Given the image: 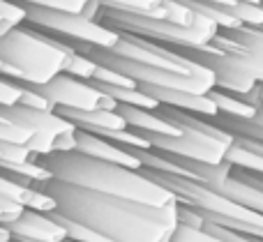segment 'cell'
<instances>
[{
  "instance_id": "cell-24",
  "label": "cell",
  "mask_w": 263,
  "mask_h": 242,
  "mask_svg": "<svg viewBox=\"0 0 263 242\" xmlns=\"http://www.w3.org/2000/svg\"><path fill=\"white\" fill-rule=\"evenodd\" d=\"M171 242H224V240L217 238L215 233H210L208 229H192V226L178 224Z\"/></svg>"
},
{
  "instance_id": "cell-23",
  "label": "cell",
  "mask_w": 263,
  "mask_h": 242,
  "mask_svg": "<svg viewBox=\"0 0 263 242\" xmlns=\"http://www.w3.org/2000/svg\"><path fill=\"white\" fill-rule=\"evenodd\" d=\"M0 18L7 21L12 28L26 26L28 21L26 3H21V0H0Z\"/></svg>"
},
{
  "instance_id": "cell-6",
  "label": "cell",
  "mask_w": 263,
  "mask_h": 242,
  "mask_svg": "<svg viewBox=\"0 0 263 242\" xmlns=\"http://www.w3.org/2000/svg\"><path fill=\"white\" fill-rule=\"evenodd\" d=\"M0 115L21 127L35 132V143L30 150L37 157L51 155V152H74L77 150V125L69 123L55 111H37L28 106H0Z\"/></svg>"
},
{
  "instance_id": "cell-4",
  "label": "cell",
  "mask_w": 263,
  "mask_h": 242,
  "mask_svg": "<svg viewBox=\"0 0 263 242\" xmlns=\"http://www.w3.org/2000/svg\"><path fill=\"white\" fill-rule=\"evenodd\" d=\"M97 21L104 23L106 28H111L116 32L143 37V39L157 42V44L171 46V49H176V46H180V49H203V46H210L213 37L219 32L217 23L201 16V14L192 26H178V23H171L166 18L102 9Z\"/></svg>"
},
{
  "instance_id": "cell-34",
  "label": "cell",
  "mask_w": 263,
  "mask_h": 242,
  "mask_svg": "<svg viewBox=\"0 0 263 242\" xmlns=\"http://www.w3.org/2000/svg\"><path fill=\"white\" fill-rule=\"evenodd\" d=\"M0 76H3V60H0Z\"/></svg>"
},
{
  "instance_id": "cell-3",
  "label": "cell",
  "mask_w": 263,
  "mask_h": 242,
  "mask_svg": "<svg viewBox=\"0 0 263 242\" xmlns=\"http://www.w3.org/2000/svg\"><path fill=\"white\" fill-rule=\"evenodd\" d=\"M74 49L37 28L18 26L0 37L3 78L23 86H44L67 72Z\"/></svg>"
},
{
  "instance_id": "cell-5",
  "label": "cell",
  "mask_w": 263,
  "mask_h": 242,
  "mask_svg": "<svg viewBox=\"0 0 263 242\" xmlns=\"http://www.w3.org/2000/svg\"><path fill=\"white\" fill-rule=\"evenodd\" d=\"M26 23L63 42H83V44H92L100 49H114L120 39L116 30L106 28L104 23L95 21V18H88L86 14L58 12V9H46L37 7V5H26Z\"/></svg>"
},
{
  "instance_id": "cell-1",
  "label": "cell",
  "mask_w": 263,
  "mask_h": 242,
  "mask_svg": "<svg viewBox=\"0 0 263 242\" xmlns=\"http://www.w3.org/2000/svg\"><path fill=\"white\" fill-rule=\"evenodd\" d=\"M55 201V212L97 231L111 242H171L178 229V206L155 208L95 189L46 180L35 185Z\"/></svg>"
},
{
  "instance_id": "cell-22",
  "label": "cell",
  "mask_w": 263,
  "mask_h": 242,
  "mask_svg": "<svg viewBox=\"0 0 263 242\" xmlns=\"http://www.w3.org/2000/svg\"><path fill=\"white\" fill-rule=\"evenodd\" d=\"M97 69H100V63H95L92 58H88V55L74 51V55H72V60H69L67 72L65 74H69V76H74V78H81V81H92L95 74H97Z\"/></svg>"
},
{
  "instance_id": "cell-14",
  "label": "cell",
  "mask_w": 263,
  "mask_h": 242,
  "mask_svg": "<svg viewBox=\"0 0 263 242\" xmlns=\"http://www.w3.org/2000/svg\"><path fill=\"white\" fill-rule=\"evenodd\" d=\"M63 118L77 125V129H86V132H97V129H127V120L118 113V111H74V109H55Z\"/></svg>"
},
{
  "instance_id": "cell-26",
  "label": "cell",
  "mask_w": 263,
  "mask_h": 242,
  "mask_svg": "<svg viewBox=\"0 0 263 242\" xmlns=\"http://www.w3.org/2000/svg\"><path fill=\"white\" fill-rule=\"evenodd\" d=\"M18 86H21V102H18L21 106L37 109V111H55V106L51 104L44 95H40L37 90H32L30 86H23V83H18Z\"/></svg>"
},
{
  "instance_id": "cell-32",
  "label": "cell",
  "mask_w": 263,
  "mask_h": 242,
  "mask_svg": "<svg viewBox=\"0 0 263 242\" xmlns=\"http://www.w3.org/2000/svg\"><path fill=\"white\" fill-rule=\"evenodd\" d=\"M9 30H12V26H9L7 21H3V18H0V37H3V35H7Z\"/></svg>"
},
{
  "instance_id": "cell-2",
  "label": "cell",
  "mask_w": 263,
  "mask_h": 242,
  "mask_svg": "<svg viewBox=\"0 0 263 242\" xmlns=\"http://www.w3.org/2000/svg\"><path fill=\"white\" fill-rule=\"evenodd\" d=\"M37 159L51 171L55 180H63V183L95 189V192L111 194V196H123L129 201H139L155 208L178 206V198L166 187L150 180L143 171L95 159V157L81 155L77 150L51 152V155L37 157Z\"/></svg>"
},
{
  "instance_id": "cell-10",
  "label": "cell",
  "mask_w": 263,
  "mask_h": 242,
  "mask_svg": "<svg viewBox=\"0 0 263 242\" xmlns=\"http://www.w3.org/2000/svg\"><path fill=\"white\" fill-rule=\"evenodd\" d=\"M139 88L148 97H153L159 106L187 111V113L201 115V118H217L219 115L217 106L208 95H194V92L171 90V88H157V86H139Z\"/></svg>"
},
{
  "instance_id": "cell-7",
  "label": "cell",
  "mask_w": 263,
  "mask_h": 242,
  "mask_svg": "<svg viewBox=\"0 0 263 242\" xmlns=\"http://www.w3.org/2000/svg\"><path fill=\"white\" fill-rule=\"evenodd\" d=\"M40 95H44L55 109H74V111H118V102L102 92L95 83L74 78L69 74H60L44 86H30Z\"/></svg>"
},
{
  "instance_id": "cell-9",
  "label": "cell",
  "mask_w": 263,
  "mask_h": 242,
  "mask_svg": "<svg viewBox=\"0 0 263 242\" xmlns=\"http://www.w3.org/2000/svg\"><path fill=\"white\" fill-rule=\"evenodd\" d=\"M14 242H65L67 231L58 221L55 212L23 210L18 219L7 224Z\"/></svg>"
},
{
  "instance_id": "cell-21",
  "label": "cell",
  "mask_w": 263,
  "mask_h": 242,
  "mask_svg": "<svg viewBox=\"0 0 263 242\" xmlns=\"http://www.w3.org/2000/svg\"><path fill=\"white\" fill-rule=\"evenodd\" d=\"M55 217H58V221L65 226V231H67V240H72V242H111L109 238L100 235L97 231L88 229V226L79 224V221L67 219V217L58 215V212H55Z\"/></svg>"
},
{
  "instance_id": "cell-17",
  "label": "cell",
  "mask_w": 263,
  "mask_h": 242,
  "mask_svg": "<svg viewBox=\"0 0 263 242\" xmlns=\"http://www.w3.org/2000/svg\"><path fill=\"white\" fill-rule=\"evenodd\" d=\"M95 86L100 88L102 92H106L109 97H114V99L118 102V106H139V109H150V111L159 109L157 102L145 95L139 86L123 88V86H104V83H95Z\"/></svg>"
},
{
  "instance_id": "cell-16",
  "label": "cell",
  "mask_w": 263,
  "mask_h": 242,
  "mask_svg": "<svg viewBox=\"0 0 263 242\" xmlns=\"http://www.w3.org/2000/svg\"><path fill=\"white\" fill-rule=\"evenodd\" d=\"M100 5L102 9H111V12L166 18V0H100Z\"/></svg>"
},
{
  "instance_id": "cell-35",
  "label": "cell",
  "mask_w": 263,
  "mask_h": 242,
  "mask_svg": "<svg viewBox=\"0 0 263 242\" xmlns=\"http://www.w3.org/2000/svg\"><path fill=\"white\" fill-rule=\"evenodd\" d=\"M254 175H256V173H254ZM256 178H259V180H263V175H256Z\"/></svg>"
},
{
  "instance_id": "cell-8",
  "label": "cell",
  "mask_w": 263,
  "mask_h": 242,
  "mask_svg": "<svg viewBox=\"0 0 263 242\" xmlns=\"http://www.w3.org/2000/svg\"><path fill=\"white\" fill-rule=\"evenodd\" d=\"M118 35H120L118 44L111 49L116 55H123V58L136 60V63H143V65H155V67L171 69V72L192 74V76L210 74L208 67L185 58V55H180L178 51L168 49V46H164V44H157V42L143 39V37H136V35H127V32H118Z\"/></svg>"
},
{
  "instance_id": "cell-19",
  "label": "cell",
  "mask_w": 263,
  "mask_h": 242,
  "mask_svg": "<svg viewBox=\"0 0 263 242\" xmlns=\"http://www.w3.org/2000/svg\"><path fill=\"white\" fill-rule=\"evenodd\" d=\"M222 30V28H219ZM227 37H231L238 46H242L245 51L263 58V28H254V26H238V28H229L222 30Z\"/></svg>"
},
{
  "instance_id": "cell-31",
  "label": "cell",
  "mask_w": 263,
  "mask_h": 242,
  "mask_svg": "<svg viewBox=\"0 0 263 242\" xmlns=\"http://www.w3.org/2000/svg\"><path fill=\"white\" fill-rule=\"evenodd\" d=\"M256 109H259V111H256V118L250 120V123H254V125H259V127H263V104H259Z\"/></svg>"
},
{
  "instance_id": "cell-33",
  "label": "cell",
  "mask_w": 263,
  "mask_h": 242,
  "mask_svg": "<svg viewBox=\"0 0 263 242\" xmlns=\"http://www.w3.org/2000/svg\"><path fill=\"white\" fill-rule=\"evenodd\" d=\"M256 92H259V97H261V102H263V83H259V86H256Z\"/></svg>"
},
{
  "instance_id": "cell-28",
  "label": "cell",
  "mask_w": 263,
  "mask_h": 242,
  "mask_svg": "<svg viewBox=\"0 0 263 242\" xmlns=\"http://www.w3.org/2000/svg\"><path fill=\"white\" fill-rule=\"evenodd\" d=\"M23 210L26 208H21L18 203H14V201H9L7 196H3L0 194V224H12L14 219H18V217L23 215Z\"/></svg>"
},
{
  "instance_id": "cell-27",
  "label": "cell",
  "mask_w": 263,
  "mask_h": 242,
  "mask_svg": "<svg viewBox=\"0 0 263 242\" xmlns=\"http://www.w3.org/2000/svg\"><path fill=\"white\" fill-rule=\"evenodd\" d=\"M21 102V86L0 76V106H14Z\"/></svg>"
},
{
  "instance_id": "cell-30",
  "label": "cell",
  "mask_w": 263,
  "mask_h": 242,
  "mask_svg": "<svg viewBox=\"0 0 263 242\" xmlns=\"http://www.w3.org/2000/svg\"><path fill=\"white\" fill-rule=\"evenodd\" d=\"M0 242H14L12 233H9V229L5 224H0Z\"/></svg>"
},
{
  "instance_id": "cell-18",
  "label": "cell",
  "mask_w": 263,
  "mask_h": 242,
  "mask_svg": "<svg viewBox=\"0 0 263 242\" xmlns=\"http://www.w3.org/2000/svg\"><path fill=\"white\" fill-rule=\"evenodd\" d=\"M227 162L238 171H250V173L263 175V155L252 150V148H247L240 138H236V143L229 148Z\"/></svg>"
},
{
  "instance_id": "cell-15",
  "label": "cell",
  "mask_w": 263,
  "mask_h": 242,
  "mask_svg": "<svg viewBox=\"0 0 263 242\" xmlns=\"http://www.w3.org/2000/svg\"><path fill=\"white\" fill-rule=\"evenodd\" d=\"M208 97L215 102L219 115H227V118H238V120H254L256 118V106L245 102L242 97L231 95V92H224L219 88H213L208 92Z\"/></svg>"
},
{
  "instance_id": "cell-20",
  "label": "cell",
  "mask_w": 263,
  "mask_h": 242,
  "mask_svg": "<svg viewBox=\"0 0 263 242\" xmlns=\"http://www.w3.org/2000/svg\"><path fill=\"white\" fill-rule=\"evenodd\" d=\"M35 136H37L35 132H30V129L21 127V125H16V123H12V120L0 115V141L30 148L32 143H35Z\"/></svg>"
},
{
  "instance_id": "cell-13",
  "label": "cell",
  "mask_w": 263,
  "mask_h": 242,
  "mask_svg": "<svg viewBox=\"0 0 263 242\" xmlns=\"http://www.w3.org/2000/svg\"><path fill=\"white\" fill-rule=\"evenodd\" d=\"M0 194L7 196L9 201L18 203L26 210H37V212H55V201L44 194L42 189L32 187V185H23L18 180L9 178V175L0 173Z\"/></svg>"
},
{
  "instance_id": "cell-12",
  "label": "cell",
  "mask_w": 263,
  "mask_h": 242,
  "mask_svg": "<svg viewBox=\"0 0 263 242\" xmlns=\"http://www.w3.org/2000/svg\"><path fill=\"white\" fill-rule=\"evenodd\" d=\"M118 113L127 120V127L141 134H162V136H180L182 129L166 120L157 109H139V106H118Z\"/></svg>"
},
{
  "instance_id": "cell-25",
  "label": "cell",
  "mask_w": 263,
  "mask_h": 242,
  "mask_svg": "<svg viewBox=\"0 0 263 242\" xmlns=\"http://www.w3.org/2000/svg\"><path fill=\"white\" fill-rule=\"evenodd\" d=\"M26 5H37V7L46 9H58V12H77L83 14L88 0H23Z\"/></svg>"
},
{
  "instance_id": "cell-29",
  "label": "cell",
  "mask_w": 263,
  "mask_h": 242,
  "mask_svg": "<svg viewBox=\"0 0 263 242\" xmlns=\"http://www.w3.org/2000/svg\"><path fill=\"white\" fill-rule=\"evenodd\" d=\"M205 229H208L210 233H215L217 238H222L224 242H263V240H259V238H250V235L236 233V231L222 229V226H215V224H205Z\"/></svg>"
},
{
  "instance_id": "cell-11",
  "label": "cell",
  "mask_w": 263,
  "mask_h": 242,
  "mask_svg": "<svg viewBox=\"0 0 263 242\" xmlns=\"http://www.w3.org/2000/svg\"><path fill=\"white\" fill-rule=\"evenodd\" d=\"M77 152L95 157V159L111 162V164L127 166V169H134V171L143 169L141 159L129 148H123L114 141H106V138L97 136V134H92V132H86V129H79L77 132Z\"/></svg>"
}]
</instances>
